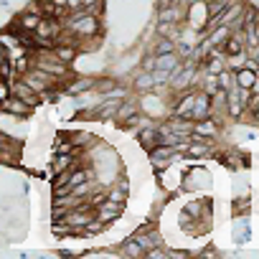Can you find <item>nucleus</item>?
I'll return each mask as SVG.
<instances>
[{"label": "nucleus", "instance_id": "6e6552de", "mask_svg": "<svg viewBox=\"0 0 259 259\" xmlns=\"http://www.w3.org/2000/svg\"><path fill=\"white\" fill-rule=\"evenodd\" d=\"M54 56H56L61 64L71 66L74 59H76V46H74V44H56V46H54Z\"/></svg>", "mask_w": 259, "mask_h": 259}, {"label": "nucleus", "instance_id": "f3484780", "mask_svg": "<svg viewBox=\"0 0 259 259\" xmlns=\"http://www.w3.org/2000/svg\"><path fill=\"white\" fill-rule=\"evenodd\" d=\"M11 94H13V92H11V81H8V79H0V102H6Z\"/></svg>", "mask_w": 259, "mask_h": 259}, {"label": "nucleus", "instance_id": "ddd939ff", "mask_svg": "<svg viewBox=\"0 0 259 259\" xmlns=\"http://www.w3.org/2000/svg\"><path fill=\"white\" fill-rule=\"evenodd\" d=\"M170 51H176V44H173V38H170V36H160V41L155 44L153 54H155V56H160V54H170Z\"/></svg>", "mask_w": 259, "mask_h": 259}, {"label": "nucleus", "instance_id": "423d86ee", "mask_svg": "<svg viewBox=\"0 0 259 259\" xmlns=\"http://www.w3.org/2000/svg\"><path fill=\"white\" fill-rule=\"evenodd\" d=\"M211 114V97L206 92H196V99H193V109H191V119H206Z\"/></svg>", "mask_w": 259, "mask_h": 259}, {"label": "nucleus", "instance_id": "a211bd4d", "mask_svg": "<svg viewBox=\"0 0 259 259\" xmlns=\"http://www.w3.org/2000/svg\"><path fill=\"white\" fill-rule=\"evenodd\" d=\"M155 69V54H150L148 59H143V71H153Z\"/></svg>", "mask_w": 259, "mask_h": 259}, {"label": "nucleus", "instance_id": "7ed1b4c3", "mask_svg": "<svg viewBox=\"0 0 259 259\" xmlns=\"http://www.w3.org/2000/svg\"><path fill=\"white\" fill-rule=\"evenodd\" d=\"M122 211H124V203H114V201H107V198L99 206H94V216L102 224H112V221L122 219Z\"/></svg>", "mask_w": 259, "mask_h": 259}, {"label": "nucleus", "instance_id": "f03ea898", "mask_svg": "<svg viewBox=\"0 0 259 259\" xmlns=\"http://www.w3.org/2000/svg\"><path fill=\"white\" fill-rule=\"evenodd\" d=\"M31 112H33V107H28L16 94H11L6 102H0V114H8V117H16V119H26V117H31Z\"/></svg>", "mask_w": 259, "mask_h": 259}, {"label": "nucleus", "instance_id": "aec40b11", "mask_svg": "<svg viewBox=\"0 0 259 259\" xmlns=\"http://www.w3.org/2000/svg\"><path fill=\"white\" fill-rule=\"evenodd\" d=\"M251 122L259 127V109H251Z\"/></svg>", "mask_w": 259, "mask_h": 259}, {"label": "nucleus", "instance_id": "9b49d317", "mask_svg": "<svg viewBox=\"0 0 259 259\" xmlns=\"http://www.w3.org/2000/svg\"><path fill=\"white\" fill-rule=\"evenodd\" d=\"M119 251L124 254V256H133V259H138V256H145V249H143V244L133 236V239H127L122 246H119Z\"/></svg>", "mask_w": 259, "mask_h": 259}, {"label": "nucleus", "instance_id": "39448f33", "mask_svg": "<svg viewBox=\"0 0 259 259\" xmlns=\"http://www.w3.org/2000/svg\"><path fill=\"white\" fill-rule=\"evenodd\" d=\"M191 133H196L198 138H206V140H213L219 135V122L213 117H206V119H196L193 122V130Z\"/></svg>", "mask_w": 259, "mask_h": 259}, {"label": "nucleus", "instance_id": "6ab92c4d", "mask_svg": "<svg viewBox=\"0 0 259 259\" xmlns=\"http://www.w3.org/2000/svg\"><path fill=\"white\" fill-rule=\"evenodd\" d=\"M251 97H259V74H256V81L251 84Z\"/></svg>", "mask_w": 259, "mask_h": 259}, {"label": "nucleus", "instance_id": "f8f14e48", "mask_svg": "<svg viewBox=\"0 0 259 259\" xmlns=\"http://www.w3.org/2000/svg\"><path fill=\"white\" fill-rule=\"evenodd\" d=\"M216 84H219V89L221 92H226V89H231L234 87V71L226 66V69H221L219 74H216Z\"/></svg>", "mask_w": 259, "mask_h": 259}, {"label": "nucleus", "instance_id": "20e7f679", "mask_svg": "<svg viewBox=\"0 0 259 259\" xmlns=\"http://www.w3.org/2000/svg\"><path fill=\"white\" fill-rule=\"evenodd\" d=\"M11 92H13L16 97H21V99H23L28 107H33V109L41 104V94H36V92H33V89H31V87H28V84H26L21 76H16V79L11 81Z\"/></svg>", "mask_w": 259, "mask_h": 259}, {"label": "nucleus", "instance_id": "2eb2a0df", "mask_svg": "<svg viewBox=\"0 0 259 259\" xmlns=\"http://www.w3.org/2000/svg\"><path fill=\"white\" fill-rule=\"evenodd\" d=\"M117 87V81L112 79V76H102V79H94V89L99 92V94H107L109 89H114Z\"/></svg>", "mask_w": 259, "mask_h": 259}, {"label": "nucleus", "instance_id": "0eeeda50", "mask_svg": "<svg viewBox=\"0 0 259 259\" xmlns=\"http://www.w3.org/2000/svg\"><path fill=\"white\" fill-rule=\"evenodd\" d=\"M256 81V69H249V66H241L234 71V84L239 89H251V84Z\"/></svg>", "mask_w": 259, "mask_h": 259}, {"label": "nucleus", "instance_id": "9d476101", "mask_svg": "<svg viewBox=\"0 0 259 259\" xmlns=\"http://www.w3.org/2000/svg\"><path fill=\"white\" fill-rule=\"evenodd\" d=\"M133 87H135V92H150V89H155V79H153V71H140L135 79H133Z\"/></svg>", "mask_w": 259, "mask_h": 259}, {"label": "nucleus", "instance_id": "f257e3e1", "mask_svg": "<svg viewBox=\"0 0 259 259\" xmlns=\"http://www.w3.org/2000/svg\"><path fill=\"white\" fill-rule=\"evenodd\" d=\"M21 79H23L36 94H41V92H46V89H51V87H59L51 74H46V71H41V69H36V66L26 69V71L21 74Z\"/></svg>", "mask_w": 259, "mask_h": 259}, {"label": "nucleus", "instance_id": "dca6fc26", "mask_svg": "<svg viewBox=\"0 0 259 259\" xmlns=\"http://www.w3.org/2000/svg\"><path fill=\"white\" fill-rule=\"evenodd\" d=\"M145 256H150V259H163V256H168V249L153 246V249H145Z\"/></svg>", "mask_w": 259, "mask_h": 259}, {"label": "nucleus", "instance_id": "412c9836", "mask_svg": "<svg viewBox=\"0 0 259 259\" xmlns=\"http://www.w3.org/2000/svg\"><path fill=\"white\" fill-rule=\"evenodd\" d=\"M193 3H201V0H186V6H193Z\"/></svg>", "mask_w": 259, "mask_h": 259}, {"label": "nucleus", "instance_id": "4be33fe9", "mask_svg": "<svg viewBox=\"0 0 259 259\" xmlns=\"http://www.w3.org/2000/svg\"><path fill=\"white\" fill-rule=\"evenodd\" d=\"M256 74H259V69H256Z\"/></svg>", "mask_w": 259, "mask_h": 259}, {"label": "nucleus", "instance_id": "1a4fd4ad", "mask_svg": "<svg viewBox=\"0 0 259 259\" xmlns=\"http://www.w3.org/2000/svg\"><path fill=\"white\" fill-rule=\"evenodd\" d=\"M140 145H143L148 153L158 145V124H150L148 130H145V127L140 130Z\"/></svg>", "mask_w": 259, "mask_h": 259}, {"label": "nucleus", "instance_id": "4468645a", "mask_svg": "<svg viewBox=\"0 0 259 259\" xmlns=\"http://www.w3.org/2000/svg\"><path fill=\"white\" fill-rule=\"evenodd\" d=\"M191 176H193V178H208V173H206L203 168H193V170H191ZM198 186H201V181H186V183H183V188H186V191H196Z\"/></svg>", "mask_w": 259, "mask_h": 259}]
</instances>
